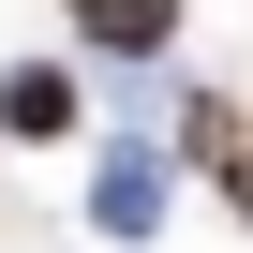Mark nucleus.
<instances>
[{"label": "nucleus", "mask_w": 253, "mask_h": 253, "mask_svg": "<svg viewBox=\"0 0 253 253\" xmlns=\"http://www.w3.org/2000/svg\"><path fill=\"white\" fill-rule=\"evenodd\" d=\"M209 194H223V209H238V223H253V149H238V164H223V179H209Z\"/></svg>", "instance_id": "39448f33"}, {"label": "nucleus", "mask_w": 253, "mask_h": 253, "mask_svg": "<svg viewBox=\"0 0 253 253\" xmlns=\"http://www.w3.org/2000/svg\"><path fill=\"white\" fill-rule=\"evenodd\" d=\"M89 238H164V149L119 134V149L89 164Z\"/></svg>", "instance_id": "f03ea898"}, {"label": "nucleus", "mask_w": 253, "mask_h": 253, "mask_svg": "<svg viewBox=\"0 0 253 253\" xmlns=\"http://www.w3.org/2000/svg\"><path fill=\"white\" fill-rule=\"evenodd\" d=\"M75 45L89 60H164L179 45V0H75Z\"/></svg>", "instance_id": "7ed1b4c3"}, {"label": "nucleus", "mask_w": 253, "mask_h": 253, "mask_svg": "<svg viewBox=\"0 0 253 253\" xmlns=\"http://www.w3.org/2000/svg\"><path fill=\"white\" fill-rule=\"evenodd\" d=\"M0 149H15V134H0Z\"/></svg>", "instance_id": "423d86ee"}, {"label": "nucleus", "mask_w": 253, "mask_h": 253, "mask_svg": "<svg viewBox=\"0 0 253 253\" xmlns=\"http://www.w3.org/2000/svg\"><path fill=\"white\" fill-rule=\"evenodd\" d=\"M164 149H179V164H209V179H223V164H238V149H253V104H238V89H194V104H179V119H164Z\"/></svg>", "instance_id": "20e7f679"}, {"label": "nucleus", "mask_w": 253, "mask_h": 253, "mask_svg": "<svg viewBox=\"0 0 253 253\" xmlns=\"http://www.w3.org/2000/svg\"><path fill=\"white\" fill-rule=\"evenodd\" d=\"M0 134H15V149H75V134H89L75 60H15V75H0Z\"/></svg>", "instance_id": "f257e3e1"}]
</instances>
